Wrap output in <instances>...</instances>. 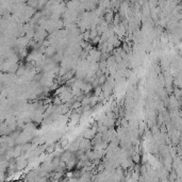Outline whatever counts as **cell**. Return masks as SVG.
Masks as SVG:
<instances>
[]
</instances>
